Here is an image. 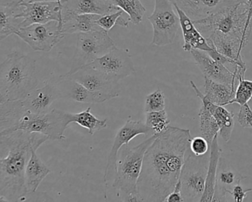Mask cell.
Masks as SVG:
<instances>
[{"label":"cell","instance_id":"cell-16","mask_svg":"<svg viewBox=\"0 0 252 202\" xmlns=\"http://www.w3.org/2000/svg\"><path fill=\"white\" fill-rule=\"evenodd\" d=\"M190 52L204 78L235 88L237 78V69L235 67L234 72H231L225 67V65L214 60L206 51L194 49Z\"/></svg>","mask_w":252,"mask_h":202},{"label":"cell","instance_id":"cell-32","mask_svg":"<svg viewBox=\"0 0 252 202\" xmlns=\"http://www.w3.org/2000/svg\"><path fill=\"white\" fill-rule=\"evenodd\" d=\"M198 116L202 136L206 138L210 145L214 138L219 134V125L213 115L204 106L201 105Z\"/></svg>","mask_w":252,"mask_h":202},{"label":"cell","instance_id":"cell-43","mask_svg":"<svg viewBox=\"0 0 252 202\" xmlns=\"http://www.w3.org/2000/svg\"></svg>","mask_w":252,"mask_h":202},{"label":"cell","instance_id":"cell-14","mask_svg":"<svg viewBox=\"0 0 252 202\" xmlns=\"http://www.w3.org/2000/svg\"><path fill=\"white\" fill-rule=\"evenodd\" d=\"M20 2L23 5V11L17 15V18L23 20L22 28L33 24H45L51 21L62 23V2H27L20 0Z\"/></svg>","mask_w":252,"mask_h":202},{"label":"cell","instance_id":"cell-39","mask_svg":"<svg viewBox=\"0 0 252 202\" xmlns=\"http://www.w3.org/2000/svg\"><path fill=\"white\" fill-rule=\"evenodd\" d=\"M165 202H184V198L182 196V184H181V180L177 183L174 188L173 191L167 196Z\"/></svg>","mask_w":252,"mask_h":202},{"label":"cell","instance_id":"cell-31","mask_svg":"<svg viewBox=\"0 0 252 202\" xmlns=\"http://www.w3.org/2000/svg\"><path fill=\"white\" fill-rule=\"evenodd\" d=\"M237 69V77L239 79V85L236 88L234 97L230 104L237 103L240 106L249 103L252 98V81L245 79V73L247 68L235 66Z\"/></svg>","mask_w":252,"mask_h":202},{"label":"cell","instance_id":"cell-20","mask_svg":"<svg viewBox=\"0 0 252 202\" xmlns=\"http://www.w3.org/2000/svg\"><path fill=\"white\" fill-rule=\"evenodd\" d=\"M101 16L96 14H77L63 8L62 31L64 35L88 33L101 30L96 21Z\"/></svg>","mask_w":252,"mask_h":202},{"label":"cell","instance_id":"cell-25","mask_svg":"<svg viewBox=\"0 0 252 202\" xmlns=\"http://www.w3.org/2000/svg\"><path fill=\"white\" fill-rule=\"evenodd\" d=\"M222 156V150L218 143V135L214 138L209 147V161L208 167L207 175H206V187L204 193L200 202H213L215 193V184H216L217 173L220 160Z\"/></svg>","mask_w":252,"mask_h":202},{"label":"cell","instance_id":"cell-2","mask_svg":"<svg viewBox=\"0 0 252 202\" xmlns=\"http://www.w3.org/2000/svg\"><path fill=\"white\" fill-rule=\"evenodd\" d=\"M48 140L43 134L23 130L0 135V202L26 200V167L33 149Z\"/></svg>","mask_w":252,"mask_h":202},{"label":"cell","instance_id":"cell-37","mask_svg":"<svg viewBox=\"0 0 252 202\" xmlns=\"http://www.w3.org/2000/svg\"><path fill=\"white\" fill-rule=\"evenodd\" d=\"M237 122L242 128L252 129V108L249 103L240 106Z\"/></svg>","mask_w":252,"mask_h":202},{"label":"cell","instance_id":"cell-35","mask_svg":"<svg viewBox=\"0 0 252 202\" xmlns=\"http://www.w3.org/2000/svg\"><path fill=\"white\" fill-rule=\"evenodd\" d=\"M165 106L164 94L158 88L146 97L144 113L165 110Z\"/></svg>","mask_w":252,"mask_h":202},{"label":"cell","instance_id":"cell-12","mask_svg":"<svg viewBox=\"0 0 252 202\" xmlns=\"http://www.w3.org/2000/svg\"><path fill=\"white\" fill-rule=\"evenodd\" d=\"M91 66L107 79L116 82L135 73V66L129 51L116 46L102 57L94 60Z\"/></svg>","mask_w":252,"mask_h":202},{"label":"cell","instance_id":"cell-7","mask_svg":"<svg viewBox=\"0 0 252 202\" xmlns=\"http://www.w3.org/2000/svg\"><path fill=\"white\" fill-rule=\"evenodd\" d=\"M114 41L106 31L98 30L88 33L78 34L77 45L73 63L67 76L76 73L82 67L91 65L94 60L102 57L113 49Z\"/></svg>","mask_w":252,"mask_h":202},{"label":"cell","instance_id":"cell-40","mask_svg":"<svg viewBox=\"0 0 252 202\" xmlns=\"http://www.w3.org/2000/svg\"><path fill=\"white\" fill-rule=\"evenodd\" d=\"M246 5L248 8L247 27L252 29V0H247Z\"/></svg>","mask_w":252,"mask_h":202},{"label":"cell","instance_id":"cell-5","mask_svg":"<svg viewBox=\"0 0 252 202\" xmlns=\"http://www.w3.org/2000/svg\"><path fill=\"white\" fill-rule=\"evenodd\" d=\"M247 19L246 2L193 23L206 39L212 34L217 33L240 39L246 47L252 32V29L247 27Z\"/></svg>","mask_w":252,"mask_h":202},{"label":"cell","instance_id":"cell-6","mask_svg":"<svg viewBox=\"0 0 252 202\" xmlns=\"http://www.w3.org/2000/svg\"><path fill=\"white\" fill-rule=\"evenodd\" d=\"M68 125L66 112L54 108L47 113L35 114L26 110L22 101L16 110L8 131L0 135L23 130L43 134L49 140L62 141L65 139L64 133Z\"/></svg>","mask_w":252,"mask_h":202},{"label":"cell","instance_id":"cell-9","mask_svg":"<svg viewBox=\"0 0 252 202\" xmlns=\"http://www.w3.org/2000/svg\"><path fill=\"white\" fill-rule=\"evenodd\" d=\"M171 0H155L153 14L148 17L153 29L152 43L156 46L170 45L181 27L179 16Z\"/></svg>","mask_w":252,"mask_h":202},{"label":"cell","instance_id":"cell-8","mask_svg":"<svg viewBox=\"0 0 252 202\" xmlns=\"http://www.w3.org/2000/svg\"><path fill=\"white\" fill-rule=\"evenodd\" d=\"M209 161V152L203 156H197L190 150L185 158L180 176L184 202L201 200L206 187Z\"/></svg>","mask_w":252,"mask_h":202},{"label":"cell","instance_id":"cell-10","mask_svg":"<svg viewBox=\"0 0 252 202\" xmlns=\"http://www.w3.org/2000/svg\"><path fill=\"white\" fill-rule=\"evenodd\" d=\"M154 131L149 128L146 123L141 121L132 120L131 117L126 120V123L118 131L113 146L109 153L107 166L104 175V197L107 199V190L112 180H114L117 169L118 154L123 146L129 144L131 140L138 135L151 136L154 135Z\"/></svg>","mask_w":252,"mask_h":202},{"label":"cell","instance_id":"cell-17","mask_svg":"<svg viewBox=\"0 0 252 202\" xmlns=\"http://www.w3.org/2000/svg\"><path fill=\"white\" fill-rule=\"evenodd\" d=\"M67 76L82 84L91 91L112 94L117 97L120 96L121 86L119 82L107 79L91 65L82 67L76 73Z\"/></svg>","mask_w":252,"mask_h":202},{"label":"cell","instance_id":"cell-38","mask_svg":"<svg viewBox=\"0 0 252 202\" xmlns=\"http://www.w3.org/2000/svg\"><path fill=\"white\" fill-rule=\"evenodd\" d=\"M251 191H252V189H244L240 184H237L233 188L231 196L234 202H243L247 196V193Z\"/></svg>","mask_w":252,"mask_h":202},{"label":"cell","instance_id":"cell-36","mask_svg":"<svg viewBox=\"0 0 252 202\" xmlns=\"http://www.w3.org/2000/svg\"><path fill=\"white\" fill-rule=\"evenodd\" d=\"M209 142L203 136H197L191 138L189 144V150L193 154L197 156H201L209 152Z\"/></svg>","mask_w":252,"mask_h":202},{"label":"cell","instance_id":"cell-29","mask_svg":"<svg viewBox=\"0 0 252 202\" xmlns=\"http://www.w3.org/2000/svg\"><path fill=\"white\" fill-rule=\"evenodd\" d=\"M91 107H88L80 113H72L66 112V118L69 125L76 123L82 128H86L91 135L107 128V119H99L95 117L91 112Z\"/></svg>","mask_w":252,"mask_h":202},{"label":"cell","instance_id":"cell-34","mask_svg":"<svg viewBox=\"0 0 252 202\" xmlns=\"http://www.w3.org/2000/svg\"><path fill=\"white\" fill-rule=\"evenodd\" d=\"M124 13L125 12L122 10H120V11L113 13V14L101 16L97 20L96 24L106 32L111 30L116 25H119L122 27H128L130 22H129V18H124Z\"/></svg>","mask_w":252,"mask_h":202},{"label":"cell","instance_id":"cell-1","mask_svg":"<svg viewBox=\"0 0 252 202\" xmlns=\"http://www.w3.org/2000/svg\"><path fill=\"white\" fill-rule=\"evenodd\" d=\"M191 139L189 130L177 127L158 134L146 151L138 178L141 202L166 201L179 181Z\"/></svg>","mask_w":252,"mask_h":202},{"label":"cell","instance_id":"cell-19","mask_svg":"<svg viewBox=\"0 0 252 202\" xmlns=\"http://www.w3.org/2000/svg\"><path fill=\"white\" fill-rule=\"evenodd\" d=\"M191 88L197 97L200 99L202 105L204 106L216 119L220 128V135L225 142H228L231 138L234 127V113L228 111L224 106L217 105L207 100L204 94L197 88L193 81H190Z\"/></svg>","mask_w":252,"mask_h":202},{"label":"cell","instance_id":"cell-41","mask_svg":"<svg viewBox=\"0 0 252 202\" xmlns=\"http://www.w3.org/2000/svg\"><path fill=\"white\" fill-rule=\"evenodd\" d=\"M23 2H62L63 0H22Z\"/></svg>","mask_w":252,"mask_h":202},{"label":"cell","instance_id":"cell-11","mask_svg":"<svg viewBox=\"0 0 252 202\" xmlns=\"http://www.w3.org/2000/svg\"><path fill=\"white\" fill-rule=\"evenodd\" d=\"M63 25L57 21L45 24H33L22 28L16 34L33 51L48 52L58 45L65 35L62 31Z\"/></svg>","mask_w":252,"mask_h":202},{"label":"cell","instance_id":"cell-27","mask_svg":"<svg viewBox=\"0 0 252 202\" xmlns=\"http://www.w3.org/2000/svg\"><path fill=\"white\" fill-rule=\"evenodd\" d=\"M38 149H33L26 169V185L28 193H34L44 178L51 173V169L36 154Z\"/></svg>","mask_w":252,"mask_h":202},{"label":"cell","instance_id":"cell-23","mask_svg":"<svg viewBox=\"0 0 252 202\" xmlns=\"http://www.w3.org/2000/svg\"><path fill=\"white\" fill-rule=\"evenodd\" d=\"M241 174L228 166L222 157L219 162L217 173L215 193L213 202H221L227 195H231L234 186L240 184L242 180L246 178Z\"/></svg>","mask_w":252,"mask_h":202},{"label":"cell","instance_id":"cell-24","mask_svg":"<svg viewBox=\"0 0 252 202\" xmlns=\"http://www.w3.org/2000/svg\"><path fill=\"white\" fill-rule=\"evenodd\" d=\"M23 11L20 0L0 5V40L15 34L22 28L23 20L17 18Z\"/></svg>","mask_w":252,"mask_h":202},{"label":"cell","instance_id":"cell-21","mask_svg":"<svg viewBox=\"0 0 252 202\" xmlns=\"http://www.w3.org/2000/svg\"><path fill=\"white\" fill-rule=\"evenodd\" d=\"M174 5L179 16L181 30L184 36V44L183 49L188 52L194 49L210 51L212 48L209 46L206 38L199 32L192 20L181 8H178L177 5Z\"/></svg>","mask_w":252,"mask_h":202},{"label":"cell","instance_id":"cell-28","mask_svg":"<svg viewBox=\"0 0 252 202\" xmlns=\"http://www.w3.org/2000/svg\"><path fill=\"white\" fill-rule=\"evenodd\" d=\"M204 95L207 100L217 105L225 107L230 104L231 100L234 99L235 88L225 84L215 82L208 78H204Z\"/></svg>","mask_w":252,"mask_h":202},{"label":"cell","instance_id":"cell-30","mask_svg":"<svg viewBox=\"0 0 252 202\" xmlns=\"http://www.w3.org/2000/svg\"><path fill=\"white\" fill-rule=\"evenodd\" d=\"M119 7L128 15L129 22L133 25L140 24L146 12V8L140 0H108Z\"/></svg>","mask_w":252,"mask_h":202},{"label":"cell","instance_id":"cell-4","mask_svg":"<svg viewBox=\"0 0 252 202\" xmlns=\"http://www.w3.org/2000/svg\"><path fill=\"white\" fill-rule=\"evenodd\" d=\"M157 135L149 136L135 147H129V144H126L118 156L117 169L112 186L123 202H141L137 188L138 178L146 151Z\"/></svg>","mask_w":252,"mask_h":202},{"label":"cell","instance_id":"cell-33","mask_svg":"<svg viewBox=\"0 0 252 202\" xmlns=\"http://www.w3.org/2000/svg\"><path fill=\"white\" fill-rule=\"evenodd\" d=\"M146 125L151 128L155 134H158L164 131L169 127L170 120L166 110L146 113Z\"/></svg>","mask_w":252,"mask_h":202},{"label":"cell","instance_id":"cell-13","mask_svg":"<svg viewBox=\"0 0 252 202\" xmlns=\"http://www.w3.org/2000/svg\"><path fill=\"white\" fill-rule=\"evenodd\" d=\"M51 81L57 88L60 99L73 100L80 103L100 104L117 97L112 94L91 91L66 75L52 78Z\"/></svg>","mask_w":252,"mask_h":202},{"label":"cell","instance_id":"cell-22","mask_svg":"<svg viewBox=\"0 0 252 202\" xmlns=\"http://www.w3.org/2000/svg\"><path fill=\"white\" fill-rule=\"evenodd\" d=\"M63 8L77 14L104 16L120 11L108 0H63Z\"/></svg>","mask_w":252,"mask_h":202},{"label":"cell","instance_id":"cell-3","mask_svg":"<svg viewBox=\"0 0 252 202\" xmlns=\"http://www.w3.org/2000/svg\"><path fill=\"white\" fill-rule=\"evenodd\" d=\"M36 62L14 51L0 66V103L26 98L38 86Z\"/></svg>","mask_w":252,"mask_h":202},{"label":"cell","instance_id":"cell-18","mask_svg":"<svg viewBox=\"0 0 252 202\" xmlns=\"http://www.w3.org/2000/svg\"><path fill=\"white\" fill-rule=\"evenodd\" d=\"M60 100L57 88L51 80L41 88H36L22 100L25 109L35 114H43L52 110L54 101Z\"/></svg>","mask_w":252,"mask_h":202},{"label":"cell","instance_id":"cell-15","mask_svg":"<svg viewBox=\"0 0 252 202\" xmlns=\"http://www.w3.org/2000/svg\"><path fill=\"white\" fill-rule=\"evenodd\" d=\"M193 22L203 20L247 0H171Z\"/></svg>","mask_w":252,"mask_h":202},{"label":"cell","instance_id":"cell-42","mask_svg":"<svg viewBox=\"0 0 252 202\" xmlns=\"http://www.w3.org/2000/svg\"><path fill=\"white\" fill-rule=\"evenodd\" d=\"M249 103H250L251 105H252V107H251V106H250V107H252V100H251L250 101H249ZM249 105H250V104H249Z\"/></svg>","mask_w":252,"mask_h":202},{"label":"cell","instance_id":"cell-26","mask_svg":"<svg viewBox=\"0 0 252 202\" xmlns=\"http://www.w3.org/2000/svg\"><path fill=\"white\" fill-rule=\"evenodd\" d=\"M208 39L212 41L215 48L220 54L235 62L237 66L247 68L242 58L241 52L245 47L240 39L222 36L217 33L212 34Z\"/></svg>","mask_w":252,"mask_h":202}]
</instances>
